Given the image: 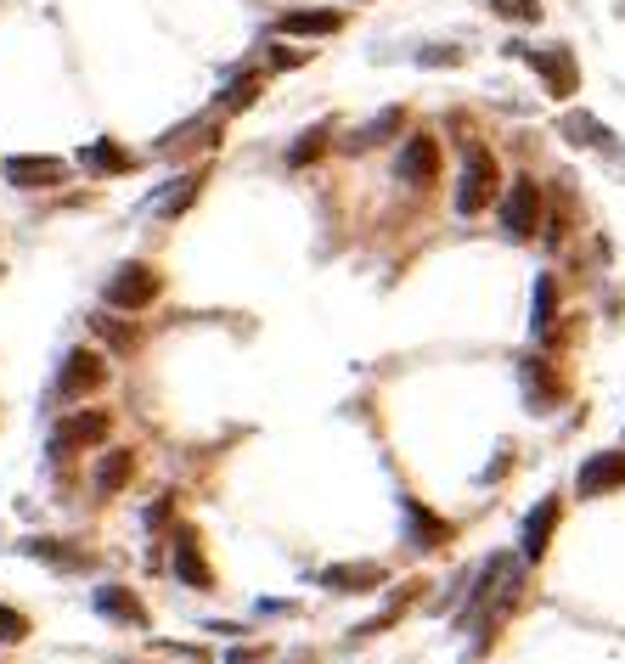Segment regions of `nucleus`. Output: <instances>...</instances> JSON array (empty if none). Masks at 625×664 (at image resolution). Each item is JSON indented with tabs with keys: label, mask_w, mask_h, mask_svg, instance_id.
I'll return each instance as SVG.
<instances>
[{
	"label": "nucleus",
	"mask_w": 625,
	"mask_h": 664,
	"mask_svg": "<svg viewBox=\"0 0 625 664\" xmlns=\"http://www.w3.org/2000/svg\"><path fill=\"white\" fill-rule=\"evenodd\" d=\"M497 158L485 147H468L463 152V181H456V214H485L490 197H497Z\"/></svg>",
	"instance_id": "nucleus-1"
},
{
	"label": "nucleus",
	"mask_w": 625,
	"mask_h": 664,
	"mask_svg": "<svg viewBox=\"0 0 625 664\" xmlns=\"http://www.w3.org/2000/svg\"><path fill=\"white\" fill-rule=\"evenodd\" d=\"M158 271L152 265H142V259H130V265H119V271L108 276V287H102V298L113 310H124V316H136V310H147L152 298H158Z\"/></svg>",
	"instance_id": "nucleus-2"
},
{
	"label": "nucleus",
	"mask_w": 625,
	"mask_h": 664,
	"mask_svg": "<svg viewBox=\"0 0 625 664\" xmlns=\"http://www.w3.org/2000/svg\"><path fill=\"white\" fill-rule=\"evenodd\" d=\"M502 225H507L513 243H530L536 237V225H541V186L530 175H513V186L502 197Z\"/></svg>",
	"instance_id": "nucleus-3"
},
{
	"label": "nucleus",
	"mask_w": 625,
	"mask_h": 664,
	"mask_svg": "<svg viewBox=\"0 0 625 664\" xmlns=\"http://www.w3.org/2000/svg\"><path fill=\"white\" fill-rule=\"evenodd\" d=\"M518 57L547 79L552 96H575V90H580V69H575V51H569V46H524Z\"/></svg>",
	"instance_id": "nucleus-4"
},
{
	"label": "nucleus",
	"mask_w": 625,
	"mask_h": 664,
	"mask_svg": "<svg viewBox=\"0 0 625 664\" xmlns=\"http://www.w3.org/2000/svg\"><path fill=\"white\" fill-rule=\"evenodd\" d=\"M108 411H74V417H62L57 428H51V456H79V451H90V445H102L108 440Z\"/></svg>",
	"instance_id": "nucleus-5"
},
{
	"label": "nucleus",
	"mask_w": 625,
	"mask_h": 664,
	"mask_svg": "<svg viewBox=\"0 0 625 664\" xmlns=\"http://www.w3.org/2000/svg\"><path fill=\"white\" fill-rule=\"evenodd\" d=\"M614 490H625V451L586 456L580 474H575V495H580V502H598V495H614Z\"/></svg>",
	"instance_id": "nucleus-6"
},
{
	"label": "nucleus",
	"mask_w": 625,
	"mask_h": 664,
	"mask_svg": "<svg viewBox=\"0 0 625 664\" xmlns=\"http://www.w3.org/2000/svg\"><path fill=\"white\" fill-rule=\"evenodd\" d=\"M401 518H406V541H412L417 552H434V546L451 541V524H445L440 513L422 507L417 495H401Z\"/></svg>",
	"instance_id": "nucleus-7"
},
{
	"label": "nucleus",
	"mask_w": 625,
	"mask_h": 664,
	"mask_svg": "<svg viewBox=\"0 0 625 664\" xmlns=\"http://www.w3.org/2000/svg\"><path fill=\"white\" fill-rule=\"evenodd\" d=\"M102 378H108L102 355H96V349H74L69 360H62V372H57V394H62V401H79V394H90Z\"/></svg>",
	"instance_id": "nucleus-8"
},
{
	"label": "nucleus",
	"mask_w": 625,
	"mask_h": 664,
	"mask_svg": "<svg viewBox=\"0 0 625 664\" xmlns=\"http://www.w3.org/2000/svg\"><path fill=\"white\" fill-rule=\"evenodd\" d=\"M170 569H175V580L192 586V591H209V586H215V575H209L204 552H197V536H192V529H175V536H170Z\"/></svg>",
	"instance_id": "nucleus-9"
},
{
	"label": "nucleus",
	"mask_w": 625,
	"mask_h": 664,
	"mask_svg": "<svg viewBox=\"0 0 625 664\" xmlns=\"http://www.w3.org/2000/svg\"><path fill=\"white\" fill-rule=\"evenodd\" d=\"M7 181L28 186V192L62 186V181H69V163H62V158H40V152H17V158H7Z\"/></svg>",
	"instance_id": "nucleus-10"
},
{
	"label": "nucleus",
	"mask_w": 625,
	"mask_h": 664,
	"mask_svg": "<svg viewBox=\"0 0 625 664\" xmlns=\"http://www.w3.org/2000/svg\"><path fill=\"white\" fill-rule=\"evenodd\" d=\"M394 175H401L406 186H429L440 175V147H434V136H406L401 158H394Z\"/></svg>",
	"instance_id": "nucleus-11"
},
{
	"label": "nucleus",
	"mask_w": 625,
	"mask_h": 664,
	"mask_svg": "<svg viewBox=\"0 0 625 664\" xmlns=\"http://www.w3.org/2000/svg\"><path fill=\"white\" fill-rule=\"evenodd\" d=\"M90 608L102 614V619H119V625H147V608H142V597L130 591V586H96V597H90Z\"/></svg>",
	"instance_id": "nucleus-12"
},
{
	"label": "nucleus",
	"mask_w": 625,
	"mask_h": 664,
	"mask_svg": "<svg viewBox=\"0 0 625 664\" xmlns=\"http://www.w3.org/2000/svg\"><path fill=\"white\" fill-rule=\"evenodd\" d=\"M552 529H557V502L547 495L541 507H530V518H524V529H518V552L524 557H547V546H552Z\"/></svg>",
	"instance_id": "nucleus-13"
},
{
	"label": "nucleus",
	"mask_w": 625,
	"mask_h": 664,
	"mask_svg": "<svg viewBox=\"0 0 625 664\" xmlns=\"http://www.w3.org/2000/svg\"><path fill=\"white\" fill-rule=\"evenodd\" d=\"M518 378H524V401H530V411H552L557 394H564V389H557V378H552V367H547V360H536V355L518 367Z\"/></svg>",
	"instance_id": "nucleus-14"
},
{
	"label": "nucleus",
	"mask_w": 625,
	"mask_h": 664,
	"mask_svg": "<svg viewBox=\"0 0 625 664\" xmlns=\"http://www.w3.org/2000/svg\"><path fill=\"white\" fill-rule=\"evenodd\" d=\"M277 28L282 35H299V40H327L344 28V12H282Z\"/></svg>",
	"instance_id": "nucleus-15"
},
{
	"label": "nucleus",
	"mask_w": 625,
	"mask_h": 664,
	"mask_svg": "<svg viewBox=\"0 0 625 664\" xmlns=\"http://www.w3.org/2000/svg\"><path fill=\"white\" fill-rule=\"evenodd\" d=\"M321 586L327 591H372V586H383V569L378 563H333V569H321Z\"/></svg>",
	"instance_id": "nucleus-16"
},
{
	"label": "nucleus",
	"mask_w": 625,
	"mask_h": 664,
	"mask_svg": "<svg viewBox=\"0 0 625 664\" xmlns=\"http://www.w3.org/2000/svg\"><path fill=\"white\" fill-rule=\"evenodd\" d=\"M557 321V282L552 276H536V293H530V332L536 339H547Z\"/></svg>",
	"instance_id": "nucleus-17"
},
{
	"label": "nucleus",
	"mask_w": 625,
	"mask_h": 664,
	"mask_svg": "<svg viewBox=\"0 0 625 664\" xmlns=\"http://www.w3.org/2000/svg\"><path fill=\"white\" fill-rule=\"evenodd\" d=\"M130 474H136V456H130V451H108L102 462H96V490H102V495H119V490L130 484Z\"/></svg>",
	"instance_id": "nucleus-18"
},
{
	"label": "nucleus",
	"mask_w": 625,
	"mask_h": 664,
	"mask_svg": "<svg viewBox=\"0 0 625 664\" xmlns=\"http://www.w3.org/2000/svg\"><path fill=\"white\" fill-rule=\"evenodd\" d=\"M79 163H85V170H96V175H124L136 158H130L124 147H113V142H90V147L79 152Z\"/></svg>",
	"instance_id": "nucleus-19"
},
{
	"label": "nucleus",
	"mask_w": 625,
	"mask_h": 664,
	"mask_svg": "<svg viewBox=\"0 0 625 664\" xmlns=\"http://www.w3.org/2000/svg\"><path fill=\"white\" fill-rule=\"evenodd\" d=\"M197 186H204V175H181V186H170V192H163V197H158L152 209H158L163 220H175V214H186V209H192V197H197Z\"/></svg>",
	"instance_id": "nucleus-20"
},
{
	"label": "nucleus",
	"mask_w": 625,
	"mask_h": 664,
	"mask_svg": "<svg viewBox=\"0 0 625 664\" xmlns=\"http://www.w3.org/2000/svg\"><path fill=\"white\" fill-rule=\"evenodd\" d=\"M23 552L28 557H46L51 563V569H85V552H74V546H57V541H23Z\"/></svg>",
	"instance_id": "nucleus-21"
},
{
	"label": "nucleus",
	"mask_w": 625,
	"mask_h": 664,
	"mask_svg": "<svg viewBox=\"0 0 625 664\" xmlns=\"http://www.w3.org/2000/svg\"><path fill=\"white\" fill-rule=\"evenodd\" d=\"M564 136H569L575 147H603V142H609V130L591 119V113H569V119H564Z\"/></svg>",
	"instance_id": "nucleus-22"
},
{
	"label": "nucleus",
	"mask_w": 625,
	"mask_h": 664,
	"mask_svg": "<svg viewBox=\"0 0 625 664\" xmlns=\"http://www.w3.org/2000/svg\"><path fill=\"white\" fill-rule=\"evenodd\" d=\"M90 327H96V339H108V349H119V355L136 349V327H124L113 316H90Z\"/></svg>",
	"instance_id": "nucleus-23"
},
{
	"label": "nucleus",
	"mask_w": 625,
	"mask_h": 664,
	"mask_svg": "<svg viewBox=\"0 0 625 664\" xmlns=\"http://www.w3.org/2000/svg\"><path fill=\"white\" fill-rule=\"evenodd\" d=\"M394 130H401V108H383L367 130H355V142H350V147H378V142L394 136Z\"/></svg>",
	"instance_id": "nucleus-24"
},
{
	"label": "nucleus",
	"mask_w": 625,
	"mask_h": 664,
	"mask_svg": "<svg viewBox=\"0 0 625 664\" xmlns=\"http://www.w3.org/2000/svg\"><path fill=\"white\" fill-rule=\"evenodd\" d=\"M254 96H259V79H254V74H243V79L225 85L220 108H225V113H243V108H254Z\"/></svg>",
	"instance_id": "nucleus-25"
},
{
	"label": "nucleus",
	"mask_w": 625,
	"mask_h": 664,
	"mask_svg": "<svg viewBox=\"0 0 625 664\" xmlns=\"http://www.w3.org/2000/svg\"><path fill=\"white\" fill-rule=\"evenodd\" d=\"M490 12L507 17V23H536L541 17V0H490Z\"/></svg>",
	"instance_id": "nucleus-26"
},
{
	"label": "nucleus",
	"mask_w": 625,
	"mask_h": 664,
	"mask_svg": "<svg viewBox=\"0 0 625 664\" xmlns=\"http://www.w3.org/2000/svg\"><path fill=\"white\" fill-rule=\"evenodd\" d=\"M23 637H28V619H23L17 608L0 603V642H23Z\"/></svg>",
	"instance_id": "nucleus-27"
},
{
	"label": "nucleus",
	"mask_w": 625,
	"mask_h": 664,
	"mask_svg": "<svg viewBox=\"0 0 625 664\" xmlns=\"http://www.w3.org/2000/svg\"><path fill=\"white\" fill-rule=\"evenodd\" d=\"M321 136H327V130H305V142H293V152H287V163H310V158L321 152Z\"/></svg>",
	"instance_id": "nucleus-28"
},
{
	"label": "nucleus",
	"mask_w": 625,
	"mask_h": 664,
	"mask_svg": "<svg viewBox=\"0 0 625 664\" xmlns=\"http://www.w3.org/2000/svg\"><path fill=\"white\" fill-rule=\"evenodd\" d=\"M271 62H277V69H299L305 51H271Z\"/></svg>",
	"instance_id": "nucleus-29"
},
{
	"label": "nucleus",
	"mask_w": 625,
	"mask_h": 664,
	"mask_svg": "<svg viewBox=\"0 0 625 664\" xmlns=\"http://www.w3.org/2000/svg\"><path fill=\"white\" fill-rule=\"evenodd\" d=\"M259 659H266V653H259V648H237V653L225 659V664H259Z\"/></svg>",
	"instance_id": "nucleus-30"
}]
</instances>
